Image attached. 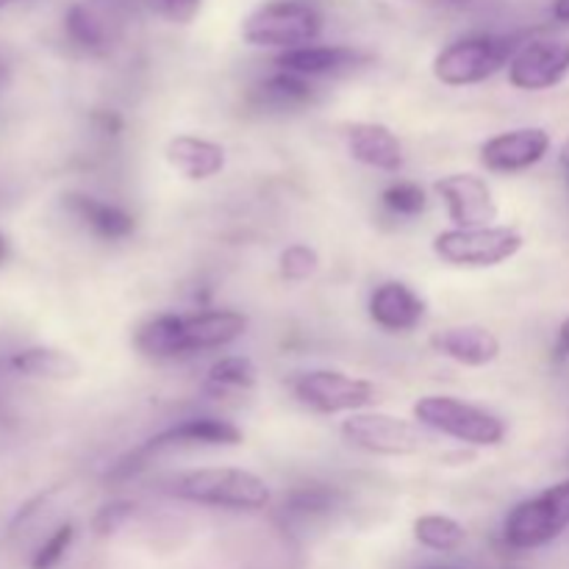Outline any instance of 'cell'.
I'll return each mask as SVG.
<instances>
[{"label": "cell", "mask_w": 569, "mask_h": 569, "mask_svg": "<svg viewBox=\"0 0 569 569\" xmlns=\"http://www.w3.org/2000/svg\"><path fill=\"white\" fill-rule=\"evenodd\" d=\"M161 492L183 503L226 511H261L272 500L264 478L242 467H198L176 472L161 483Z\"/></svg>", "instance_id": "cell-1"}, {"label": "cell", "mask_w": 569, "mask_h": 569, "mask_svg": "<svg viewBox=\"0 0 569 569\" xmlns=\"http://www.w3.org/2000/svg\"><path fill=\"white\" fill-rule=\"evenodd\" d=\"M528 39H531L528 33H481V37L456 39L433 59V78L453 89L476 87L509 67Z\"/></svg>", "instance_id": "cell-2"}, {"label": "cell", "mask_w": 569, "mask_h": 569, "mask_svg": "<svg viewBox=\"0 0 569 569\" xmlns=\"http://www.w3.org/2000/svg\"><path fill=\"white\" fill-rule=\"evenodd\" d=\"M242 431L233 426L231 420H220V417H189V420L176 422V426L164 428L148 442L133 448L131 453L122 456L114 467H111V481H126V478L137 476L139 470L150 465L153 459L167 453H178V450H198V448H237L242 445Z\"/></svg>", "instance_id": "cell-3"}, {"label": "cell", "mask_w": 569, "mask_h": 569, "mask_svg": "<svg viewBox=\"0 0 569 569\" xmlns=\"http://www.w3.org/2000/svg\"><path fill=\"white\" fill-rule=\"evenodd\" d=\"M411 411H415L417 426L439 437L456 439L467 448H498L509 433L503 417L453 395H426L417 400Z\"/></svg>", "instance_id": "cell-4"}, {"label": "cell", "mask_w": 569, "mask_h": 569, "mask_svg": "<svg viewBox=\"0 0 569 569\" xmlns=\"http://www.w3.org/2000/svg\"><path fill=\"white\" fill-rule=\"evenodd\" d=\"M433 253L450 267L487 270L515 259L526 248V237L515 226L448 228L433 237Z\"/></svg>", "instance_id": "cell-5"}, {"label": "cell", "mask_w": 569, "mask_h": 569, "mask_svg": "<svg viewBox=\"0 0 569 569\" xmlns=\"http://www.w3.org/2000/svg\"><path fill=\"white\" fill-rule=\"evenodd\" d=\"M322 33V14L306 0H272L250 11L242 22V39L253 48L295 50Z\"/></svg>", "instance_id": "cell-6"}, {"label": "cell", "mask_w": 569, "mask_h": 569, "mask_svg": "<svg viewBox=\"0 0 569 569\" xmlns=\"http://www.w3.org/2000/svg\"><path fill=\"white\" fill-rule=\"evenodd\" d=\"M569 528V478L522 500L506 515L503 542L515 550H537Z\"/></svg>", "instance_id": "cell-7"}, {"label": "cell", "mask_w": 569, "mask_h": 569, "mask_svg": "<svg viewBox=\"0 0 569 569\" xmlns=\"http://www.w3.org/2000/svg\"><path fill=\"white\" fill-rule=\"evenodd\" d=\"M345 442L350 448L370 456H387V459H406L417 456L426 445L422 426L403 420V417L387 415V411H356L348 415L339 426Z\"/></svg>", "instance_id": "cell-8"}, {"label": "cell", "mask_w": 569, "mask_h": 569, "mask_svg": "<svg viewBox=\"0 0 569 569\" xmlns=\"http://www.w3.org/2000/svg\"><path fill=\"white\" fill-rule=\"evenodd\" d=\"M298 403L317 415H356L376 403V383L342 370H309L292 381Z\"/></svg>", "instance_id": "cell-9"}, {"label": "cell", "mask_w": 569, "mask_h": 569, "mask_svg": "<svg viewBox=\"0 0 569 569\" xmlns=\"http://www.w3.org/2000/svg\"><path fill=\"white\" fill-rule=\"evenodd\" d=\"M433 192L442 200L448 220L453 228H481L495 226L500 209L487 178L476 172H450L433 181Z\"/></svg>", "instance_id": "cell-10"}, {"label": "cell", "mask_w": 569, "mask_h": 569, "mask_svg": "<svg viewBox=\"0 0 569 569\" xmlns=\"http://www.w3.org/2000/svg\"><path fill=\"white\" fill-rule=\"evenodd\" d=\"M506 70H509V83L520 92H548L569 76V42L528 39Z\"/></svg>", "instance_id": "cell-11"}, {"label": "cell", "mask_w": 569, "mask_h": 569, "mask_svg": "<svg viewBox=\"0 0 569 569\" xmlns=\"http://www.w3.org/2000/svg\"><path fill=\"white\" fill-rule=\"evenodd\" d=\"M550 144L553 139L545 128H511L481 144V164L489 172H503V176L531 170L550 153Z\"/></svg>", "instance_id": "cell-12"}, {"label": "cell", "mask_w": 569, "mask_h": 569, "mask_svg": "<svg viewBox=\"0 0 569 569\" xmlns=\"http://www.w3.org/2000/svg\"><path fill=\"white\" fill-rule=\"evenodd\" d=\"M370 320L387 333H411L426 320L428 303L403 281H383L370 292Z\"/></svg>", "instance_id": "cell-13"}, {"label": "cell", "mask_w": 569, "mask_h": 569, "mask_svg": "<svg viewBox=\"0 0 569 569\" xmlns=\"http://www.w3.org/2000/svg\"><path fill=\"white\" fill-rule=\"evenodd\" d=\"M345 144L353 161L378 172H398L406 161L403 142L383 122L359 120L345 128Z\"/></svg>", "instance_id": "cell-14"}, {"label": "cell", "mask_w": 569, "mask_h": 569, "mask_svg": "<svg viewBox=\"0 0 569 569\" xmlns=\"http://www.w3.org/2000/svg\"><path fill=\"white\" fill-rule=\"evenodd\" d=\"M248 315L237 309H203L183 315V350L187 359L203 350L228 348L248 333Z\"/></svg>", "instance_id": "cell-15"}, {"label": "cell", "mask_w": 569, "mask_h": 569, "mask_svg": "<svg viewBox=\"0 0 569 569\" xmlns=\"http://www.w3.org/2000/svg\"><path fill=\"white\" fill-rule=\"evenodd\" d=\"M431 350L461 367H489L500 359V339L483 326H450L431 333Z\"/></svg>", "instance_id": "cell-16"}, {"label": "cell", "mask_w": 569, "mask_h": 569, "mask_svg": "<svg viewBox=\"0 0 569 569\" xmlns=\"http://www.w3.org/2000/svg\"><path fill=\"white\" fill-rule=\"evenodd\" d=\"M367 59L361 50L345 48V44H303L295 50H281L276 56V67L283 72H295L300 78L337 76V72L356 70Z\"/></svg>", "instance_id": "cell-17"}, {"label": "cell", "mask_w": 569, "mask_h": 569, "mask_svg": "<svg viewBox=\"0 0 569 569\" xmlns=\"http://www.w3.org/2000/svg\"><path fill=\"white\" fill-rule=\"evenodd\" d=\"M64 209L76 220H81L94 237L103 239V242H126L137 231V217L131 211H126L117 203H106V200L92 198V194L67 192Z\"/></svg>", "instance_id": "cell-18"}, {"label": "cell", "mask_w": 569, "mask_h": 569, "mask_svg": "<svg viewBox=\"0 0 569 569\" xmlns=\"http://www.w3.org/2000/svg\"><path fill=\"white\" fill-rule=\"evenodd\" d=\"M167 164L189 181H209L226 170V148L211 139L178 133L164 148Z\"/></svg>", "instance_id": "cell-19"}, {"label": "cell", "mask_w": 569, "mask_h": 569, "mask_svg": "<svg viewBox=\"0 0 569 569\" xmlns=\"http://www.w3.org/2000/svg\"><path fill=\"white\" fill-rule=\"evenodd\" d=\"M133 348L153 361L187 359L183 350V315H156L133 331Z\"/></svg>", "instance_id": "cell-20"}, {"label": "cell", "mask_w": 569, "mask_h": 569, "mask_svg": "<svg viewBox=\"0 0 569 569\" xmlns=\"http://www.w3.org/2000/svg\"><path fill=\"white\" fill-rule=\"evenodd\" d=\"M317 100V89L309 78H300L295 72L278 70L276 76L256 83L253 103L264 111H300L309 109Z\"/></svg>", "instance_id": "cell-21"}, {"label": "cell", "mask_w": 569, "mask_h": 569, "mask_svg": "<svg viewBox=\"0 0 569 569\" xmlns=\"http://www.w3.org/2000/svg\"><path fill=\"white\" fill-rule=\"evenodd\" d=\"M9 367L17 376L37 378V381H72L81 376V365L76 356L59 348H26L9 359Z\"/></svg>", "instance_id": "cell-22"}, {"label": "cell", "mask_w": 569, "mask_h": 569, "mask_svg": "<svg viewBox=\"0 0 569 569\" xmlns=\"http://www.w3.org/2000/svg\"><path fill=\"white\" fill-rule=\"evenodd\" d=\"M256 381H259V370L248 356H222L206 372V392L226 398V395L250 392Z\"/></svg>", "instance_id": "cell-23"}, {"label": "cell", "mask_w": 569, "mask_h": 569, "mask_svg": "<svg viewBox=\"0 0 569 569\" xmlns=\"http://www.w3.org/2000/svg\"><path fill=\"white\" fill-rule=\"evenodd\" d=\"M415 539L433 553H456L467 542V528L448 515H422L415 520Z\"/></svg>", "instance_id": "cell-24"}, {"label": "cell", "mask_w": 569, "mask_h": 569, "mask_svg": "<svg viewBox=\"0 0 569 569\" xmlns=\"http://www.w3.org/2000/svg\"><path fill=\"white\" fill-rule=\"evenodd\" d=\"M64 28L67 37L87 53H103L109 48V31L89 6L72 3L64 14Z\"/></svg>", "instance_id": "cell-25"}, {"label": "cell", "mask_w": 569, "mask_h": 569, "mask_svg": "<svg viewBox=\"0 0 569 569\" xmlns=\"http://www.w3.org/2000/svg\"><path fill=\"white\" fill-rule=\"evenodd\" d=\"M337 500H339L337 489L326 487V483H306V487H298L292 495H289L283 509H287L292 517L306 520V517L328 515V511L337 506Z\"/></svg>", "instance_id": "cell-26"}, {"label": "cell", "mask_w": 569, "mask_h": 569, "mask_svg": "<svg viewBox=\"0 0 569 569\" xmlns=\"http://www.w3.org/2000/svg\"><path fill=\"white\" fill-rule=\"evenodd\" d=\"M381 203L389 214L403 217V220H411V217H420L428 206V194L420 183L415 181H398L392 187L383 189Z\"/></svg>", "instance_id": "cell-27"}, {"label": "cell", "mask_w": 569, "mask_h": 569, "mask_svg": "<svg viewBox=\"0 0 569 569\" xmlns=\"http://www.w3.org/2000/svg\"><path fill=\"white\" fill-rule=\"evenodd\" d=\"M278 270H281L283 281L303 283L320 270V253L311 244L295 242L281 250V256H278Z\"/></svg>", "instance_id": "cell-28"}, {"label": "cell", "mask_w": 569, "mask_h": 569, "mask_svg": "<svg viewBox=\"0 0 569 569\" xmlns=\"http://www.w3.org/2000/svg\"><path fill=\"white\" fill-rule=\"evenodd\" d=\"M72 539H76V526L72 522H64V526L56 528L48 539L42 542V548L33 553L31 569H53L59 567V561L64 559L67 550H70Z\"/></svg>", "instance_id": "cell-29"}, {"label": "cell", "mask_w": 569, "mask_h": 569, "mask_svg": "<svg viewBox=\"0 0 569 569\" xmlns=\"http://www.w3.org/2000/svg\"><path fill=\"white\" fill-rule=\"evenodd\" d=\"M148 3L150 9L159 17H164L167 22L189 26V22L200 14V3H203V0H148Z\"/></svg>", "instance_id": "cell-30"}, {"label": "cell", "mask_w": 569, "mask_h": 569, "mask_svg": "<svg viewBox=\"0 0 569 569\" xmlns=\"http://www.w3.org/2000/svg\"><path fill=\"white\" fill-rule=\"evenodd\" d=\"M131 515H133V503H122V500H117V503L103 506V509L98 511L92 526L100 537H106V533H114Z\"/></svg>", "instance_id": "cell-31"}, {"label": "cell", "mask_w": 569, "mask_h": 569, "mask_svg": "<svg viewBox=\"0 0 569 569\" xmlns=\"http://www.w3.org/2000/svg\"><path fill=\"white\" fill-rule=\"evenodd\" d=\"M94 122H100V131L106 133H117L122 126V120L114 114V111H98V114H94Z\"/></svg>", "instance_id": "cell-32"}, {"label": "cell", "mask_w": 569, "mask_h": 569, "mask_svg": "<svg viewBox=\"0 0 569 569\" xmlns=\"http://www.w3.org/2000/svg\"><path fill=\"white\" fill-rule=\"evenodd\" d=\"M559 353L569 356V317L561 322V328H559Z\"/></svg>", "instance_id": "cell-33"}, {"label": "cell", "mask_w": 569, "mask_h": 569, "mask_svg": "<svg viewBox=\"0 0 569 569\" xmlns=\"http://www.w3.org/2000/svg\"><path fill=\"white\" fill-rule=\"evenodd\" d=\"M553 17L559 22H569V0H556V3H553Z\"/></svg>", "instance_id": "cell-34"}, {"label": "cell", "mask_w": 569, "mask_h": 569, "mask_svg": "<svg viewBox=\"0 0 569 569\" xmlns=\"http://www.w3.org/2000/svg\"><path fill=\"white\" fill-rule=\"evenodd\" d=\"M559 164L569 170V139H565V144L559 148Z\"/></svg>", "instance_id": "cell-35"}, {"label": "cell", "mask_w": 569, "mask_h": 569, "mask_svg": "<svg viewBox=\"0 0 569 569\" xmlns=\"http://www.w3.org/2000/svg\"><path fill=\"white\" fill-rule=\"evenodd\" d=\"M6 259H9V239H6L3 233H0V264H3Z\"/></svg>", "instance_id": "cell-36"}, {"label": "cell", "mask_w": 569, "mask_h": 569, "mask_svg": "<svg viewBox=\"0 0 569 569\" xmlns=\"http://www.w3.org/2000/svg\"><path fill=\"white\" fill-rule=\"evenodd\" d=\"M9 78H11V72H9V67L3 64V61H0V89L6 87V83H9Z\"/></svg>", "instance_id": "cell-37"}, {"label": "cell", "mask_w": 569, "mask_h": 569, "mask_svg": "<svg viewBox=\"0 0 569 569\" xmlns=\"http://www.w3.org/2000/svg\"><path fill=\"white\" fill-rule=\"evenodd\" d=\"M11 3H20V0H0V9H6V6H11Z\"/></svg>", "instance_id": "cell-38"}, {"label": "cell", "mask_w": 569, "mask_h": 569, "mask_svg": "<svg viewBox=\"0 0 569 569\" xmlns=\"http://www.w3.org/2000/svg\"><path fill=\"white\" fill-rule=\"evenodd\" d=\"M428 569H453V567H428Z\"/></svg>", "instance_id": "cell-39"}]
</instances>
